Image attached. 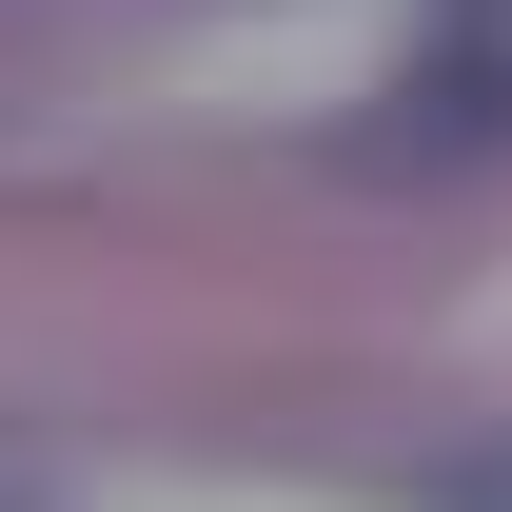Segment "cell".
Segmentation results:
<instances>
[{
  "instance_id": "cell-1",
  "label": "cell",
  "mask_w": 512,
  "mask_h": 512,
  "mask_svg": "<svg viewBox=\"0 0 512 512\" xmlns=\"http://www.w3.org/2000/svg\"><path fill=\"white\" fill-rule=\"evenodd\" d=\"M414 493H434V512H512V434H473V453H434Z\"/></svg>"
}]
</instances>
